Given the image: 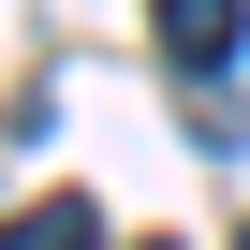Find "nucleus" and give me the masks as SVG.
Returning a JSON list of instances; mask_svg holds the SVG:
<instances>
[{
  "instance_id": "nucleus-2",
  "label": "nucleus",
  "mask_w": 250,
  "mask_h": 250,
  "mask_svg": "<svg viewBox=\"0 0 250 250\" xmlns=\"http://www.w3.org/2000/svg\"><path fill=\"white\" fill-rule=\"evenodd\" d=\"M0 250H103V206L88 191H44L30 221H0Z\"/></svg>"
},
{
  "instance_id": "nucleus-3",
  "label": "nucleus",
  "mask_w": 250,
  "mask_h": 250,
  "mask_svg": "<svg viewBox=\"0 0 250 250\" xmlns=\"http://www.w3.org/2000/svg\"><path fill=\"white\" fill-rule=\"evenodd\" d=\"M235 250H250V235H235Z\"/></svg>"
},
{
  "instance_id": "nucleus-1",
  "label": "nucleus",
  "mask_w": 250,
  "mask_h": 250,
  "mask_svg": "<svg viewBox=\"0 0 250 250\" xmlns=\"http://www.w3.org/2000/svg\"><path fill=\"white\" fill-rule=\"evenodd\" d=\"M147 30H162L177 74H221V59L250 44V0H147Z\"/></svg>"
}]
</instances>
